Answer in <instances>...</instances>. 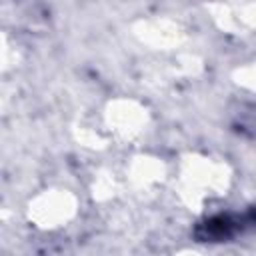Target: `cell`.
Returning a JSON list of instances; mask_svg holds the SVG:
<instances>
[{
  "label": "cell",
  "mask_w": 256,
  "mask_h": 256,
  "mask_svg": "<svg viewBox=\"0 0 256 256\" xmlns=\"http://www.w3.org/2000/svg\"><path fill=\"white\" fill-rule=\"evenodd\" d=\"M250 224H256V212H248L242 216L222 214V216H214L206 220L204 224H200L196 230V236L204 242H220V240L236 236Z\"/></svg>",
  "instance_id": "obj_1"
}]
</instances>
